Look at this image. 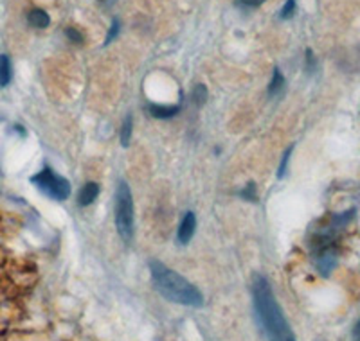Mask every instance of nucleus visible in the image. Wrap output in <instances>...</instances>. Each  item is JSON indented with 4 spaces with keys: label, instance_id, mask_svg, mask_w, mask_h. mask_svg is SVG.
Wrapping results in <instances>:
<instances>
[{
    "label": "nucleus",
    "instance_id": "nucleus-1",
    "mask_svg": "<svg viewBox=\"0 0 360 341\" xmlns=\"http://www.w3.org/2000/svg\"><path fill=\"white\" fill-rule=\"evenodd\" d=\"M252 304L256 320L265 334L266 341H297L295 334L292 330L290 323L285 318L281 305L278 304L272 286L266 281L265 276L256 273L252 276Z\"/></svg>",
    "mask_w": 360,
    "mask_h": 341
},
{
    "label": "nucleus",
    "instance_id": "nucleus-2",
    "mask_svg": "<svg viewBox=\"0 0 360 341\" xmlns=\"http://www.w3.org/2000/svg\"><path fill=\"white\" fill-rule=\"evenodd\" d=\"M150 273H152L153 288L166 300L188 307L204 305V295L200 289L159 260H150Z\"/></svg>",
    "mask_w": 360,
    "mask_h": 341
},
{
    "label": "nucleus",
    "instance_id": "nucleus-3",
    "mask_svg": "<svg viewBox=\"0 0 360 341\" xmlns=\"http://www.w3.org/2000/svg\"><path fill=\"white\" fill-rule=\"evenodd\" d=\"M115 227H117L119 236L123 241L134 239L135 232V210L134 198L127 182H119L117 191H115Z\"/></svg>",
    "mask_w": 360,
    "mask_h": 341
},
{
    "label": "nucleus",
    "instance_id": "nucleus-4",
    "mask_svg": "<svg viewBox=\"0 0 360 341\" xmlns=\"http://www.w3.org/2000/svg\"><path fill=\"white\" fill-rule=\"evenodd\" d=\"M31 183L34 187L40 189L45 196H49L51 199L56 201H63L70 196V183L63 176L56 175L51 167H44L40 173L31 178Z\"/></svg>",
    "mask_w": 360,
    "mask_h": 341
},
{
    "label": "nucleus",
    "instance_id": "nucleus-5",
    "mask_svg": "<svg viewBox=\"0 0 360 341\" xmlns=\"http://www.w3.org/2000/svg\"><path fill=\"white\" fill-rule=\"evenodd\" d=\"M315 257V266L319 269L321 275H330V273L335 269L337 262H339V253H337V248H323V250H317L314 252Z\"/></svg>",
    "mask_w": 360,
    "mask_h": 341
},
{
    "label": "nucleus",
    "instance_id": "nucleus-6",
    "mask_svg": "<svg viewBox=\"0 0 360 341\" xmlns=\"http://www.w3.org/2000/svg\"><path fill=\"white\" fill-rule=\"evenodd\" d=\"M195 228H197V218H195L193 212H186L184 220H182L179 227V236H176L179 237V243L188 244L193 239V236H195Z\"/></svg>",
    "mask_w": 360,
    "mask_h": 341
},
{
    "label": "nucleus",
    "instance_id": "nucleus-7",
    "mask_svg": "<svg viewBox=\"0 0 360 341\" xmlns=\"http://www.w3.org/2000/svg\"><path fill=\"white\" fill-rule=\"evenodd\" d=\"M99 194V185L96 182H89L85 183L82 187V191H79L78 194V203L82 205V207H89V205H92L96 201V198H98Z\"/></svg>",
    "mask_w": 360,
    "mask_h": 341
},
{
    "label": "nucleus",
    "instance_id": "nucleus-8",
    "mask_svg": "<svg viewBox=\"0 0 360 341\" xmlns=\"http://www.w3.org/2000/svg\"><path fill=\"white\" fill-rule=\"evenodd\" d=\"M148 112L155 119H173L180 112V106H160V105H148Z\"/></svg>",
    "mask_w": 360,
    "mask_h": 341
},
{
    "label": "nucleus",
    "instance_id": "nucleus-9",
    "mask_svg": "<svg viewBox=\"0 0 360 341\" xmlns=\"http://www.w3.org/2000/svg\"><path fill=\"white\" fill-rule=\"evenodd\" d=\"M27 24L34 29H45L51 24V18L44 9H31L27 13Z\"/></svg>",
    "mask_w": 360,
    "mask_h": 341
},
{
    "label": "nucleus",
    "instance_id": "nucleus-10",
    "mask_svg": "<svg viewBox=\"0 0 360 341\" xmlns=\"http://www.w3.org/2000/svg\"><path fill=\"white\" fill-rule=\"evenodd\" d=\"M13 79V65L8 54H0V88H4Z\"/></svg>",
    "mask_w": 360,
    "mask_h": 341
},
{
    "label": "nucleus",
    "instance_id": "nucleus-11",
    "mask_svg": "<svg viewBox=\"0 0 360 341\" xmlns=\"http://www.w3.org/2000/svg\"><path fill=\"white\" fill-rule=\"evenodd\" d=\"M283 90H285V76L281 74V70L274 69L272 81H270L269 88H266V94H269V98H278V95L283 94Z\"/></svg>",
    "mask_w": 360,
    "mask_h": 341
},
{
    "label": "nucleus",
    "instance_id": "nucleus-12",
    "mask_svg": "<svg viewBox=\"0 0 360 341\" xmlns=\"http://www.w3.org/2000/svg\"><path fill=\"white\" fill-rule=\"evenodd\" d=\"M207 98H209V94H207V88H205V85H202V83L195 85V88H193V92H191L193 105L200 108V106H204L205 102H207Z\"/></svg>",
    "mask_w": 360,
    "mask_h": 341
},
{
    "label": "nucleus",
    "instance_id": "nucleus-13",
    "mask_svg": "<svg viewBox=\"0 0 360 341\" xmlns=\"http://www.w3.org/2000/svg\"><path fill=\"white\" fill-rule=\"evenodd\" d=\"M131 128H134V119L131 115H127L123 122V128H121V146L127 147L131 140Z\"/></svg>",
    "mask_w": 360,
    "mask_h": 341
},
{
    "label": "nucleus",
    "instance_id": "nucleus-14",
    "mask_svg": "<svg viewBox=\"0 0 360 341\" xmlns=\"http://www.w3.org/2000/svg\"><path fill=\"white\" fill-rule=\"evenodd\" d=\"M240 196H242L243 199H247V201H258V194H256V183L254 182L247 183L245 189H242V191H240Z\"/></svg>",
    "mask_w": 360,
    "mask_h": 341
},
{
    "label": "nucleus",
    "instance_id": "nucleus-15",
    "mask_svg": "<svg viewBox=\"0 0 360 341\" xmlns=\"http://www.w3.org/2000/svg\"><path fill=\"white\" fill-rule=\"evenodd\" d=\"M295 13V0H287V4L283 6L281 11H279V18L287 20V18L294 17Z\"/></svg>",
    "mask_w": 360,
    "mask_h": 341
},
{
    "label": "nucleus",
    "instance_id": "nucleus-16",
    "mask_svg": "<svg viewBox=\"0 0 360 341\" xmlns=\"http://www.w3.org/2000/svg\"><path fill=\"white\" fill-rule=\"evenodd\" d=\"M292 151H294V146H290L287 149V153L283 154V160L281 163H279V170H278V178H283V176L287 175V167H288V162H290V154Z\"/></svg>",
    "mask_w": 360,
    "mask_h": 341
},
{
    "label": "nucleus",
    "instance_id": "nucleus-17",
    "mask_svg": "<svg viewBox=\"0 0 360 341\" xmlns=\"http://www.w3.org/2000/svg\"><path fill=\"white\" fill-rule=\"evenodd\" d=\"M119 31H121V24H119L117 18H114V22H112V25H110V31H108L107 38H105V44L108 45V44H110V41H114V38L117 36Z\"/></svg>",
    "mask_w": 360,
    "mask_h": 341
},
{
    "label": "nucleus",
    "instance_id": "nucleus-18",
    "mask_svg": "<svg viewBox=\"0 0 360 341\" xmlns=\"http://www.w3.org/2000/svg\"><path fill=\"white\" fill-rule=\"evenodd\" d=\"M65 34L70 41H74V44H83V34L79 33V31H76L74 27H67Z\"/></svg>",
    "mask_w": 360,
    "mask_h": 341
},
{
    "label": "nucleus",
    "instance_id": "nucleus-19",
    "mask_svg": "<svg viewBox=\"0 0 360 341\" xmlns=\"http://www.w3.org/2000/svg\"><path fill=\"white\" fill-rule=\"evenodd\" d=\"M263 2L265 0H236V6H242V8H258Z\"/></svg>",
    "mask_w": 360,
    "mask_h": 341
},
{
    "label": "nucleus",
    "instance_id": "nucleus-20",
    "mask_svg": "<svg viewBox=\"0 0 360 341\" xmlns=\"http://www.w3.org/2000/svg\"><path fill=\"white\" fill-rule=\"evenodd\" d=\"M315 67V58H314V53H311L310 49L307 51V69L308 70H314Z\"/></svg>",
    "mask_w": 360,
    "mask_h": 341
},
{
    "label": "nucleus",
    "instance_id": "nucleus-21",
    "mask_svg": "<svg viewBox=\"0 0 360 341\" xmlns=\"http://www.w3.org/2000/svg\"><path fill=\"white\" fill-rule=\"evenodd\" d=\"M353 341H360V318L353 327Z\"/></svg>",
    "mask_w": 360,
    "mask_h": 341
},
{
    "label": "nucleus",
    "instance_id": "nucleus-22",
    "mask_svg": "<svg viewBox=\"0 0 360 341\" xmlns=\"http://www.w3.org/2000/svg\"><path fill=\"white\" fill-rule=\"evenodd\" d=\"M99 2H103V4H108V2H114V0H99Z\"/></svg>",
    "mask_w": 360,
    "mask_h": 341
}]
</instances>
